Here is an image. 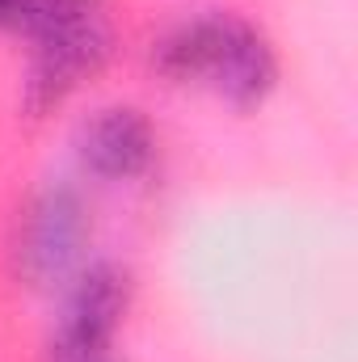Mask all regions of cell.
Here are the masks:
<instances>
[{"label":"cell","instance_id":"277c9868","mask_svg":"<svg viewBox=\"0 0 358 362\" xmlns=\"http://www.w3.org/2000/svg\"><path fill=\"white\" fill-rule=\"evenodd\" d=\"M131 308V274L118 262H89L64 282L51 329V362H101Z\"/></svg>","mask_w":358,"mask_h":362},{"label":"cell","instance_id":"3957f363","mask_svg":"<svg viewBox=\"0 0 358 362\" xmlns=\"http://www.w3.org/2000/svg\"><path fill=\"white\" fill-rule=\"evenodd\" d=\"M89 206L68 181L38 185L13 228V270L25 286H64L85 266Z\"/></svg>","mask_w":358,"mask_h":362},{"label":"cell","instance_id":"8992f818","mask_svg":"<svg viewBox=\"0 0 358 362\" xmlns=\"http://www.w3.org/2000/svg\"><path fill=\"white\" fill-rule=\"evenodd\" d=\"M38 4L42 0H0V30H13V34H25L38 17Z\"/></svg>","mask_w":358,"mask_h":362},{"label":"cell","instance_id":"5b68a950","mask_svg":"<svg viewBox=\"0 0 358 362\" xmlns=\"http://www.w3.org/2000/svg\"><path fill=\"white\" fill-rule=\"evenodd\" d=\"M76 160L97 181L144 177L156 160V127L139 105H101L76 127Z\"/></svg>","mask_w":358,"mask_h":362},{"label":"cell","instance_id":"6da1fadb","mask_svg":"<svg viewBox=\"0 0 358 362\" xmlns=\"http://www.w3.org/2000/svg\"><path fill=\"white\" fill-rule=\"evenodd\" d=\"M152 68L165 81L207 85L228 105H262L278 85V51L241 13H198L152 42Z\"/></svg>","mask_w":358,"mask_h":362},{"label":"cell","instance_id":"7a4b0ae2","mask_svg":"<svg viewBox=\"0 0 358 362\" xmlns=\"http://www.w3.org/2000/svg\"><path fill=\"white\" fill-rule=\"evenodd\" d=\"M114 55V21L105 0H89L51 25H42L30 38V68L21 85V105L42 118L55 105H64L89 76L105 68Z\"/></svg>","mask_w":358,"mask_h":362}]
</instances>
